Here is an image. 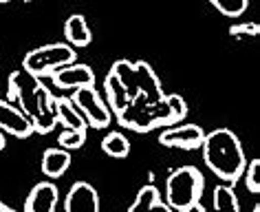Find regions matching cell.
Segmentation results:
<instances>
[{
	"label": "cell",
	"mask_w": 260,
	"mask_h": 212,
	"mask_svg": "<svg viewBox=\"0 0 260 212\" xmlns=\"http://www.w3.org/2000/svg\"><path fill=\"white\" fill-rule=\"evenodd\" d=\"M55 117L60 124H64L71 131H86V119L82 117V113L75 111L71 100H57L55 102Z\"/></svg>",
	"instance_id": "obj_11"
},
{
	"label": "cell",
	"mask_w": 260,
	"mask_h": 212,
	"mask_svg": "<svg viewBox=\"0 0 260 212\" xmlns=\"http://www.w3.org/2000/svg\"><path fill=\"white\" fill-rule=\"evenodd\" d=\"M214 208H216V212H238V201L234 197L232 188L218 186L216 192H214Z\"/></svg>",
	"instance_id": "obj_16"
},
{
	"label": "cell",
	"mask_w": 260,
	"mask_h": 212,
	"mask_svg": "<svg viewBox=\"0 0 260 212\" xmlns=\"http://www.w3.org/2000/svg\"><path fill=\"white\" fill-rule=\"evenodd\" d=\"M71 166V155L64 148H49L42 155V172L47 177H62Z\"/></svg>",
	"instance_id": "obj_10"
},
{
	"label": "cell",
	"mask_w": 260,
	"mask_h": 212,
	"mask_svg": "<svg viewBox=\"0 0 260 212\" xmlns=\"http://www.w3.org/2000/svg\"><path fill=\"white\" fill-rule=\"evenodd\" d=\"M157 201H159V190L154 186H144L128 212H148Z\"/></svg>",
	"instance_id": "obj_15"
},
{
	"label": "cell",
	"mask_w": 260,
	"mask_h": 212,
	"mask_svg": "<svg viewBox=\"0 0 260 212\" xmlns=\"http://www.w3.org/2000/svg\"><path fill=\"white\" fill-rule=\"evenodd\" d=\"M102 150L106 153V155H110V157L121 159V157H126L130 153V141L123 137L121 133H108L106 137L102 139Z\"/></svg>",
	"instance_id": "obj_13"
},
{
	"label": "cell",
	"mask_w": 260,
	"mask_h": 212,
	"mask_svg": "<svg viewBox=\"0 0 260 212\" xmlns=\"http://www.w3.org/2000/svg\"><path fill=\"white\" fill-rule=\"evenodd\" d=\"M75 51L69 44H47V47L34 49L27 53L22 67L29 75H49L53 71L75 62Z\"/></svg>",
	"instance_id": "obj_3"
},
{
	"label": "cell",
	"mask_w": 260,
	"mask_h": 212,
	"mask_svg": "<svg viewBox=\"0 0 260 212\" xmlns=\"http://www.w3.org/2000/svg\"><path fill=\"white\" fill-rule=\"evenodd\" d=\"M57 205V188L49 181L38 184L24 203V212H55Z\"/></svg>",
	"instance_id": "obj_9"
},
{
	"label": "cell",
	"mask_w": 260,
	"mask_h": 212,
	"mask_svg": "<svg viewBox=\"0 0 260 212\" xmlns=\"http://www.w3.org/2000/svg\"><path fill=\"white\" fill-rule=\"evenodd\" d=\"M106 88H108V98L110 104L117 113H123V106H126V84L117 78V73H110L106 78Z\"/></svg>",
	"instance_id": "obj_14"
},
{
	"label": "cell",
	"mask_w": 260,
	"mask_h": 212,
	"mask_svg": "<svg viewBox=\"0 0 260 212\" xmlns=\"http://www.w3.org/2000/svg\"><path fill=\"white\" fill-rule=\"evenodd\" d=\"M166 108H168V115H166L168 124H177V122L183 119L185 113H187L185 100L179 98V95H168V98H166Z\"/></svg>",
	"instance_id": "obj_17"
},
{
	"label": "cell",
	"mask_w": 260,
	"mask_h": 212,
	"mask_svg": "<svg viewBox=\"0 0 260 212\" xmlns=\"http://www.w3.org/2000/svg\"><path fill=\"white\" fill-rule=\"evenodd\" d=\"M212 5L220 14L230 16V18H238L247 9V0H212Z\"/></svg>",
	"instance_id": "obj_18"
},
{
	"label": "cell",
	"mask_w": 260,
	"mask_h": 212,
	"mask_svg": "<svg viewBox=\"0 0 260 212\" xmlns=\"http://www.w3.org/2000/svg\"><path fill=\"white\" fill-rule=\"evenodd\" d=\"M245 181H247V188L251 192H260V162L253 159V162L245 168Z\"/></svg>",
	"instance_id": "obj_20"
},
{
	"label": "cell",
	"mask_w": 260,
	"mask_h": 212,
	"mask_svg": "<svg viewBox=\"0 0 260 212\" xmlns=\"http://www.w3.org/2000/svg\"><path fill=\"white\" fill-rule=\"evenodd\" d=\"M181 212H205V208L201 203H192V205H187V208L181 210Z\"/></svg>",
	"instance_id": "obj_23"
},
{
	"label": "cell",
	"mask_w": 260,
	"mask_h": 212,
	"mask_svg": "<svg viewBox=\"0 0 260 212\" xmlns=\"http://www.w3.org/2000/svg\"><path fill=\"white\" fill-rule=\"evenodd\" d=\"M73 104L82 111V117H86L93 128H104L110 124V111L104 106V102L100 100V95L95 93L93 86H84L75 88L73 93Z\"/></svg>",
	"instance_id": "obj_4"
},
{
	"label": "cell",
	"mask_w": 260,
	"mask_h": 212,
	"mask_svg": "<svg viewBox=\"0 0 260 212\" xmlns=\"http://www.w3.org/2000/svg\"><path fill=\"white\" fill-rule=\"evenodd\" d=\"M201 192H203V177L192 166H183V168L174 170L168 177L166 195H168L170 208L174 210H185L187 205L199 203Z\"/></svg>",
	"instance_id": "obj_2"
},
{
	"label": "cell",
	"mask_w": 260,
	"mask_h": 212,
	"mask_svg": "<svg viewBox=\"0 0 260 212\" xmlns=\"http://www.w3.org/2000/svg\"><path fill=\"white\" fill-rule=\"evenodd\" d=\"M67 212H100V199L90 184L77 181L67 195Z\"/></svg>",
	"instance_id": "obj_7"
},
{
	"label": "cell",
	"mask_w": 260,
	"mask_h": 212,
	"mask_svg": "<svg viewBox=\"0 0 260 212\" xmlns=\"http://www.w3.org/2000/svg\"><path fill=\"white\" fill-rule=\"evenodd\" d=\"M203 157L205 164L214 175L225 181H236L240 172L245 170V155L240 141L232 131L218 128L203 139Z\"/></svg>",
	"instance_id": "obj_1"
},
{
	"label": "cell",
	"mask_w": 260,
	"mask_h": 212,
	"mask_svg": "<svg viewBox=\"0 0 260 212\" xmlns=\"http://www.w3.org/2000/svg\"><path fill=\"white\" fill-rule=\"evenodd\" d=\"M64 36H67V40L73 44V47H86L90 42V29L86 20H84V16H71L67 24H64Z\"/></svg>",
	"instance_id": "obj_12"
},
{
	"label": "cell",
	"mask_w": 260,
	"mask_h": 212,
	"mask_svg": "<svg viewBox=\"0 0 260 212\" xmlns=\"http://www.w3.org/2000/svg\"><path fill=\"white\" fill-rule=\"evenodd\" d=\"M148 212H172V210H170V205H166V203L157 201V203H154V205H152V208L148 210Z\"/></svg>",
	"instance_id": "obj_22"
},
{
	"label": "cell",
	"mask_w": 260,
	"mask_h": 212,
	"mask_svg": "<svg viewBox=\"0 0 260 212\" xmlns=\"http://www.w3.org/2000/svg\"><path fill=\"white\" fill-rule=\"evenodd\" d=\"M53 82L60 88H84L95 84V73L86 64H67L55 71Z\"/></svg>",
	"instance_id": "obj_6"
},
{
	"label": "cell",
	"mask_w": 260,
	"mask_h": 212,
	"mask_svg": "<svg viewBox=\"0 0 260 212\" xmlns=\"http://www.w3.org/2000/svg\"><path fill=\"white\" fill-rule=\"evenodd\" d=\"M0 131L11 133L16 137H29L34 133V126H31V119L24 117L16 106L0 102Z\"/></svg>",
	"instance_id": "obj_8"
},
{
	"label": "cell",
	"mask_w": 260,
	"mask_h": 212,
	"mask_svg": "<svg viewBox=\"0 0 260 212\" xmlns=\"http://www.w3.org/2000/svg\"><path fill=\"white\" fill-rule=\"evenodd\" d=\"M0 3H9V0H0Z\"/></svg>",
	"instance_id": "obj_26"
},
{
	"label": "cell",
	"mask_w": 260,
	"mask_h": 212,
	"mask_svg": "<svg viewBox=\"0 0 260 212\" xmlns=\"http://www.w3.org/2000/svg\"><path fill=\"white\" fill-rule=\"evenodd\" d=\"M5 148V135H3V131H0V150Z\"/></svg>",
	"instance_id": "obj_24"
},
{
	"label": "cell",
	"mask_w": 260,
	"mask_h": 212,
	"mask_svg": "<svg viewBox=\"0 0 260 212\" xmlns=\"http://www.w3.org/2000/svg\"><path fill=\"white\" fill-rule=\"evenodd\" d=\"M84 141H86V131H71V128H67V131L60 135L57 144H60L64 150H75V148H82Z\"/></svg>",
	"instance_id": "obj_19"
},
{
	"label": "cell",
	"mask_w": 260,
	"mask_h": 212,
	"mask_svg": "<svg viewBox=\"0 0 260 212\" xmlns=\"http://www.w3.org/2000/svg\"><path fill=\"white\" fill-rule=\"evenodd\" d=\"M253 212H260V205H256V208H253Z\"/></svg>",
	"instance_id": "obj_25"
},
{
	"label": "cell",
	"mask_w": 260,
	"mask_h": 212,
	"mask_svg": "<svg viewBox=\"0 0 260 212\" xmlns=\"http://www.w3.org/2000/svg\"><path fill=\"white\" fill-rule=\"evenodd\" d=\"M232 34L234 36H238V34H258V27H247V24H243V27H234Z\"/></svg>",
	"instance_id": "obj_21"
},
{
	"label": "cell",
	"mask_w": 260,
	"mask_h": 212,
	"mask_svg": "<svg viewBox=\"0 0 260 212\" xmlns=\"http://www.w3.org/2000/svg\"><path fill=\"white\" fill-rule=\"evenodd\" d=\"M203 139H205V133H203V128L197 124L170 128V131L161 133V137H159V141L164 146H174V148H185V150L203 146Z\"/></svg>",
	"instance_id": "obj_5"
}]
</instances>
